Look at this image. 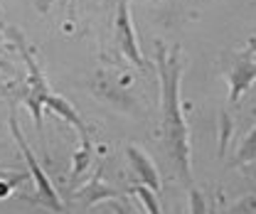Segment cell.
Masks as SVG:
<instances>
[{
	"mask_svg": "<svg viewBox=\"0 0 256 214\" xmlns=\"http://www.w3.org/2000/svg\"><path fill=\"white\" fill-rule=\"evenodd\" d=\"M156 62H158V79H160V133L165 153L172 160L175 170L180 172L182 182L192 184L190 168V130L182 116V101H180V52L165 50L162 44L156 47Z\"/></svg>",
	"mask_w": 256,
	"mask_h": 214,
	"instance_id": "cell-1",
	"label": "cell"
},
{
	"mask_svg": "<svg viewBox=\"0 0 256 214\" xmlns=\"http://www.w3.org/2000/svg\"><path fill=\"white\" fill-rule=\"evenodd\" d=\"M10 130H12V136H15V143H18V148L22 150L25 160H28L30 175H32V180H34V184H37V194H40V202H42V204H44L47 210H52V212H62V202H60V197H57L54 187H52V182H50L47 172L42 170V165L37 162V158H34V153H32V148L28 146V140H25V136H22L20 126H18L15 111L10 114Z\"/></svg>",
	"mask_w": 256,
	"mask_h": 214,
	"instance_id": "cell-2",
	"label": "cell"
},
{
	"mask_svg": "<svg viewBox=\"0 0 256 214\" xmlns=\"http://www.w3.org/2000/svg\"><path fill=\"white\" fill-rule=\"evenodd\" d=\"M256 82V60L252 52L236 54L232 69L226 72V84H229V104H239L242 96L254 86Z\"/></svg>",
	"mask_w": 256,
	"mask_h": 214,
	"instance_id": "cell-3",
	"label": "cell"
},
{
	"mask_svg": "<svg viewBox=\"0 0 256 214\" xmlns=\"http://www.w3.org/2000/svg\"><path fill=\"white\" fill-rule=\"evenodd\" d=\"M116 44H118L121 54H126V60L133 66L146 69V62H143V54L138 50V40H136V30H133V22H130L126 0H118V10H116Z\"/></svg>",
	"mask_w": 256,
	"mask_h": 214,
	"instance_id": "cell-4",
	"label": "cell"
},
{
	"mask_svg": "<svg viewBox=\"0 0 256 214\" xmlns=\"http://www.w3.org/2000/svg\"><path fill=\"white\" fill-rule=\"evenodd\" d=\"M126 155H128V160H130L133 172H136L138 180H140V184H146L148 190H153L156 194H160L162 184H160V175H158V170H156V165H153V160L143 153L138 146H128Z\"/></svg>",
	"mask_w": 256,
	"mask_h": 214,
	"instance_id": "cell-5",
	"label": "cell"
},
{
	"mask_svg": "<svg viewBox=\"0 0 256 214\" xmlns=\"http://www.w3.org/2000/svg\"><path fill=\"white\" fill-rule=\"evenodd\" d=\"M44 106H50L54 114H60L62 118H66V121L72 123L76 130H79V136L82 138H89V128H86V123L79 118V114L74 111V106L66 101V98H62V96H54V94L50 92L47 96H44Z\"/></svg>",
	"mask_w": 256,
	"mask_h": 214,
	"instance_id": "cell-6",
	"label": "cell"
},
{
	"mask_svg": "<svg viewBox=\"0 0 256 214\" xmlns=\"http://www.w3.org/2000/svg\"><path fill=\"white\" fill-rule=\"evenodd\" d=\"M252 162H256V126L249 130L244 143L236 148V155H234L232 165L234 168H244V165H252Z\"/></svg>",
	"mask_w": 256,
	"mask_h": 214,
	"instance_id": "cell-7",
	"label": "cell"
},
{
	"mask_svg": "<svg viewBox=\"0 0 256 214\" xmlns=\"http://www.w3.org/2000/svg\"><path fill=\"white\" fill-rule=\"evenodd\" d=\"M89 160H92V140H89V138H82V150L74 155V168H72V180H74V182H76L79 175L86 170Z\"/></svg>",
	"mask_w": 256,
	"mask_h": 214,
	"instance_id": "cell-8",
	"label": "cell"
},
{
	"mask_svg": "<svg viewBox=\"0 0 256 214\" xmlns=\"http://www.w3.org/2000/svg\"><path fill=\"white\" fill-rule=\"evenodd\" d=\"M130 192L140 197V202L146 204V210H148L150 214H162L160 212V202H158V197H156V192H153V190H148L146 184H136Z\"/></svg>",
	"mask_w": 256,
	"mask_h": 214,
	"instance_id": "cell-9",
	"label": "cell"
},
{
	"mask_svg": "<svg viewBox=\"0 0 256 214\" xmlns=\"http://www.w3.org/2000/svg\"><path fill=\"white\" fill-rule=\"evenodd\" d=\"M79 197H82V192H79ZM84 197H86V202H96V200H104V197H116V192L106 184L94 182L89 190H84Z\"/></svg>",
	"mask_w": 256,
	"mask_h": 214,
	"instance_id": "cell-10",
	"label": "cell"
},
{
	"mask_svg": "<svg viewBox=\"0 0 256 214\" xmlns=\"http://www.w3.org/2000/svg\"><path fill=\"white\" fill-rule=\"evenodd\" d=\"M190 214H210L202 190H197L194 184H190Z\"/></svg>",
	"mask_w": 256,
	"mask_h": 214,
	"instance_id": "cell-11",
	"label": "cell"
},
{
	"mask_svg": "<svg viewBox=\"0 0 256 214\" xmlns=\"http://www.w3.org/2000/svg\"><path fill=\"white\" fill-rule=\"evenodd\" d=\"M28 92V84H5L0 82V96L2 98H22Z\"/></svg>",
	"mask_w": 256,
	"mask_h": 214,
	"instance_id": "cell-12",
	"label": "cell"
},
{
	"mask_svg": "<svg viewBox=\"0 0 256 214\" xmlns=\"http://www.w3.org/2000/svg\"><path fill=\"white\" fill-rule=\"evenodd\" d=\"M108 207L114 210V214H138L136 207H133L130 202H126V200H111Z\"/></svg>",
	"mask_w": 256,
	"mask_h": 214,
	"instance_id": "cell-13",
	"label": "cell"
},
{
	"mask_svg": "<svg viewBox=\"0 0 256 214\" xmlns=\"http://www.w3.org/2000/svg\"><path fill=\"white\" fill-rule=\"evenodd\" d=\"M229 133H232V121H229L226 114H222V143H220V155H224L226 140H229Z\"/></svg>",
	"mask_w": 256,
	"mask_h": 214,
	"instance_id": "cell-14",
	"label": "cell"
},
{
	"mask_svg": "<svg viewBox=\"0 0 256 214\" xmlns=\"http://www.w3.org/2000/svg\"><path fill=\"white\" fill-rule=\"evenodd\" d=\"M234 212H239V214H254L256 212V197H246L242 204H236V207H234Z\"/></svg>",
	"mask_w": 256,
	"mask_h": 214,
	"instance_id": "cell-15",
	"label": "cell"
},
{
	"mask_svg": "<svg viewBox=\"0 0 256 214\" xmlns=\"http://www.w3.org/2000/svg\"><path fill=\"white\" fill-rule=\"evenodd\" d=\"M52 2H54V0H40V2H37V10H40V12H47ZM64 2H69V12H72V10H74V0H64Z\"/></svg>",
	"mask_w": 256,
	"mask_h": 214,
	"instance_id": "cell-16",
	"label": "cell"
},
{
	"mask_svg": "<svg viewBox=\"0 0 256 214\" xmlns=\"http://www.w3.org/2000/svg\"><path fill=\"white\" fill-rule=\"evenodd\" d=\"M10 190H12V184L8 182V180H0V200H2V197H8V194H10Z\"/></svg>",
	"mask_w": 256,
	"mask_h": 214,
	"instance_id": "cell-17",
	"label": "cell"
},
{
	"mask_svg": "<svg viewBox=\"0 0 256 214\" xmlns=\"http://www.w3.org/2000/svg\"><path fill=\"white\" fill-rule=\"evenodd\" d=\"M242 170H244V172H246V175H249L252 180H256V165H244Z\"/></svg>",
	"mask_w": 256,
	"mask_h": 214,
	"instance_id": "cell-18",
	"label": "cell"
},
{
	"mask_svg": "<svg viewBox=\"0 0 256 214\" xmlns=\"http://www.w3.org/2000/svg\"><path fill=\"white\" fill-rule=\"evenodd\" d=\"M0 72H5V74H12V66L2 60V57H0Z\"/></svg>",
	"mask_w": 256,
	"mask_h": 214,
	"instance_id": "cell-19",
	"label": "cell"
},
{
	"mask_svg": "<svg viewBox=\"0 0 256 214\" xmlns=\"http://www.w3.org/2000/svg\"><path fill=\"white\" fill-rule=\"evenodd\" d=\"M249 52H252V54H256V34H252V37H249Z\"/></svg>",
	"mask_w": 256,
	"mask_h": 214,
	"instance_id": "cell-20",
	"label": "cell"
}]
</instances>
